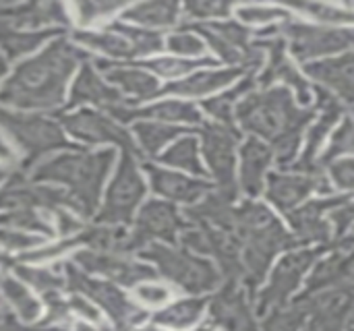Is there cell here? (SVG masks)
I'll list each match as a JSON object with an SVG mask.
<instances>
[{
  "label": "cell",
  "instance_id": "cell-1",
  "mask_svg": "<svg viewBox=\"0 0 354 331\" xmlns=\"http://www.w3.org/2000/svg\"><path fill=\"white\" fill-rule=\"evenodd\" d=\"M87 60V52L77 44L66 37H54L41 52L17 62L15 70L0 87V102L19 112L58 110L66 102L68 79L75 68Z\"/></svg>",
  "mask_w": 354,
  "mask_h": 331
},
{
  "label": "cell",
  "instance_id": "cell-2",
  "mask_svg": "<svg viewBox=\"0 0 354 331\" xmlns=\"http://www.w3.org/2000/svg\"><path fill=\"white\" fill-rule=\"evenodd\" d=\"M114 162H116L114 149L77 151L75 147L39 162L29 172V178L37 182L64 187V191L75 201L77 216L91 218L97 214L102 187Z\"/></svg>",
  "mask_w": 354,
  "mask_h": 331
},
{
  "label": "cell",
  "instance_id": "cell-3",
  "mask_svg": "<svg viewBox=\"0 0 354 331\" xmlns=\"http://www.w3.org/2000/svg\"><path fill=\"white\" fill-rule=\"evenodd\" d=\"M234 114L245 131L274 143L282 153H292L299 133L311 116L295 104L292 93L284 87L245 95Z\"/></svg>",
  "mask_w": 354,
  "mask_h": 331
},
{
  "label": "cell",
  "instance_id": "cell-4",
  "mask_svg": "<svg viewBox=\"0 0 354 331\" xmlns=\"http://www.w3.org/2000/svg\"><path fill=\"white\" fill-rule=\"evenodd\" d=\"M0 131L10 143L17 170L29 174L46 155L56 149H75L58 120L44 114H29L0 108Z\"/></svg>",
  "mask_w": 354,
  "mask_h": 331
},
{
  "label": "cell",
  "instance_id": "cell-5",
  "mask_svg": "<svg viewBox=\"0 0 354 331\" xmlns=\"http://www.w3.org/2000/svg\"><path fill=\"white\" fill-rule=\"evenodd\" d=\"M60 269L66 282V290L89 299L97 309H102L110 317L114 331H133L147 319V311L133 303L116 284L85 274L73 261L62 263Z\"/></svg>",
  "mask_w": 354,
  "mask_h": 331
},
{
  "label": "cell",
  "instance_id": "cell-6",
  "mask_svg": "<svg viewBox=\"0 0 354 331\" xmlns=\"http://www.w3.org/2000/svg\"><path fill=\"white\" fill-rule=\"evenodd\" d=\"M139 257L149 263L158 274H162L168 282L187 292L201 294L218 284V274L212 263L195 257L187 249H174L172 245L151 243L139 253Z\"/></svg>",
  "mask_w": 354,
  "mask_h": 331
},
{
  "label": "cell",
  "instance_id": "cell-7",
  "mask_svg": "<svg viewBox=\"0 0 354 331\" xmlns=\"http://www.w3.org/2000/svg\"><path fill=\"white\" fill-rule=\"evenodd\" d=\"M147 193V182L137 166V155L122 153L116 166V174L106 191L104 203L95 214L97 224L127 228L133 222L135 209L141 205Z\"/></svg>",
  "mask_w": 354,
  "mask_h": 331
},
{
  "label": "cell",
  "instance_id": "cell-8",
  "mask_svg": "<svg viewBox=\"0 0 354 331\" xmlns=\"http://www.w3.org/2000/svg\"><path fill=\"white\" fill-rule=\"evenodd\" d=\"M0 209H37L46 214L56 209L75 211V201L64 189L31 180L29 174L8 168V176L0 189Z\"/></svg>",
  "mask_w": 354,
  "mask_h": 331
},
{
  "label": "cell",
  "instance_id": "cell-9",
  "mask_svg": "<svg viewBox=\"0 0 354 331\" xmlns=\"http://www.w3.org/2000/svg\"><path fill=\"white\" fill-rule=\"evenodd\" d=\"M58 122L71 137L85 145H116L122 149V153H133L141 158V151L133 143V135L122 129L120 122L100 110L79 108L60 112Z\"/></svg>",
  "mask_w": 354,
  "mask_h": 331
},
{
  "label": "cell",
  "instance_id": "cell-10",
  "mask_svg": "<svg viewBox=\"0 0 354 331\" xmlns=\"http://www.w3.org/2000/svg\"><path fill=\"white\" fill-rule=\"evenodd\" d=\"M183 226L185 222L170 201H147L139 209L133 230L129 232V255H139L151 243L172 245Z\"/></svg>",
  "mask_w": 354,
  "mask_h": 331
},
{
  "label": "cell",
  "instance_id": "cell-11",
  "mask_svg": "<svg viewBox=\"0 0 354 331\" xmlns=\"http://www.w3.org/2000/svg\"><path fill=\"white\" fill-rule=\"evenodd\" d=\"M73 263L81 267L85 274L108 280L116 286H131L145 280H153L156 269L139 259H133L131 255H118V253H106V251H93V249H81L75 253Z\"/></svg>",
  "mask_w": 354,
  "mask_h": 331
},
{
  "label": "cell",
  "instance_id": "cell-12",
  "mask_svg": "<svg viewBox=\"0 0 354 331\" xmlns=\"http://www.w3.org/2000/svg\"><path fill=\"white\" fill-rule=\"evenodd\" d=\"M85 104L95 106L100 112H104V114H108L112 118L120 110H124L127 106H135L120 91H116L110 83H106L100 77L97 68L89 60L81 66V70H79L73 87H71L68 102H66V110H75V108L85 106Z\"/></svg>",
  "mask_w": 354,
  "mask_h": 331
},
{
  "label": "cell",
  "instance_id": "cell-13",
  "mask_svg": "<svg viewBox=\"0 0 354 331\" xmlns=\"http://www.w3.org/2000/svg\"><path fill=\"white\" fill-rule=\"evenodd\" d=\"M236 133L218 122H207L201 126V149L205 162L209 166L212 176L226 191L234 189V172H236Z\"/></svg>",
  "mask_w": 354,
  "mask_h": 331
},
{
  "label": "cell",
  "instance_id": "cell-14",
  "mask_svg": "<svg viewBox=\"0 0 354 331\" xmlns=\"http://www.w3.org/2000/svg\"><path fill=\"white\" fill-rule=\"evenodd\" d=\"M288 35L292 54L301 60H313L319 56L354 50V29L292 25Z\"/></svg>",
  "mask_w": 354,
  "mask_h": 331
},
{
  "label": "cell",
  "instance_id": "cell-15",
  "mask_svg": "<svg viewBox=\"0 0 354 331\" xmlns=\"http://www.w3.org/2000/svg\"><path fill=\"white\" fill-rule=\"evenodd\" d=\"M0 12L15 31H41L52 27H66L71 23L68 10L60 2H0Z\"/></svg>",
  "mask_w": 354,
  "mask_h": 331
},
{
  "label": "cell",
  "instance_id": "cell-16",
  "mask_svg": "<svg viewBox=\"0 0 354 331\" xmlns=\"http://www.w3.org/2000/svg\"><path fill=\"white\" fill-rule=\"evenodd\" d=\"M95 68L104 73L106 81L120 91L124 97H131L135 102L153 100L158 93H162L158 77L147 73L141 64H127V62H112V60H97Z\"/></svg>",
  "mask_w": 354,
  "mask_h": 331
},
{
  "label": "cell",
  "instance_id": "cell-17",
  "mask_svg": "<svg viewBox=\"0 0 354 331\" xmlns=\"http://www.w3.org/2000/svg\"><path fill=\"white\" fill-rule=\"evenodd\" d=\"M241 77H243V68H239V66L203 68V70L191 73L185 79L164 85L162 93H170V95H178V97H209V95L230 87Z\"/></svg>",
  "mask_w": 354,
  "mask_h": 331
},
{
  "label": "cell",
  "instance_id": "cell-18",
  "mask_svg": "<svg viewBox=\"0 0 354 331\" xmlns=\"http://www.w3.org/2000/svg\"><path fill=\"white\" fill-rule=\"evenodd\" d=\"M145 172L149 176L151 191L156 195L164 197V201L168 199L174 203H195L209 191L207 182H203L199 178L185 176V174L168 170V168L145 164Z\"/></svg>",
  "mask_w": 354,
  "mask_h": 331
},
{
  "label": "cell",
  "instance_id": "cell-19",
  "mask_svg": "<svg viewBox=\"0 0 354 331\" xmlns=\"http://www.w3.org/2000/svg\"><path fill=\"white\" fill-rule=\"evenodd\" d=\"M137 118H147V120H156V122H164V124H172V126L201 124L199 108L185 100H162V102L149 104L145 108L127 106L124 110H120L114 116L116 122H133Z\"/></svg>",
  "mask_w": 354,
  "mask_h": 331
},
{
  "label": "cell",
  "instance_id": "cell-20",
  "mask_svg": "<svg viewBox=\"0 0 354 331\" xmlns=\"http://www.w3.org/2000/svg\"><path fill=\"white\" fill-rule=\"evenodd\" d=\"M71 41L87 50L100 52L104 60L122 62L129 58H137L129 39L114 27V23L104 29H77L71 33Z\"/></svg>",
  "mask_w": 354,
  "mask_h": 331
},
{
  "label": "cell",
  "instance_id": "cell-21",
  "mask_svg": "<svg viewBox=\"0 0 354 331\" xmlns=\"http://www.w3.org/2000/svg\"><path fill=\"white\" fill-rule=\"evenodd\" d=\"M307 75L315 81H322L340 97L354 102V52H346L338 58H328L322 62H309Z\"/></svg>",
  "mask_w": 354,
  "mask_h": 331
},
{
  "label": "cell",
  "instance_id": "cell-22",
  "mask_svg": "<svg viewBox=\"0 0 354 331\" xmlns=\"http://www.w3.org/2000/svg\"><path fill=\"white\" fill-rule=\"evenodd\" d=\"M183 12V6L178 2L172 0H147V2H137L131 4L122 10L120 21L135 25V27H143V29H166L178 23Z\"/></svg>",
  "mask_w": 354,
  "mask_h": 331
},
{
  "label": "cell",
  "instance_id": "cell-23",
  "mask_svg": "<svg viewBox=\"0 0 354 331\" xmlns=\"http://www.w3.org/2000/svg\"><path fill=\"white\" fill-rule=\"evenodd\" d=\"M4 269H12V276L19 278L25 286H29L31 290L44 294L50 292H62L66 288L62 269L56 267H46V265H29V263H19L15 257L10 255H2L0 257Z\"/></svg>",
  "mask_w": 354,
  "mask_h": 331
},
{
  "label": "cell",
  "instance_id": "cell-24",
  "mask_svg": "<svg viewBox=\"0 0 354 331\" xmlns=\"http://www.w3.org/2000/svg\"><path fill=\"white\" fill-rule=\"evenodd\" d=\"M272 149L259 139H247L241 147V182L251 195L259 193L268 166L272 164Z\"/></svg>",
  "mask_w": 354,
  "mask_h": 331
},
{
  "label": "cell",
  "instance_id": "cell-25",
  "mask_svg": "<svg viewBox=\"0 0 354 331\" xmlns=\"http://www.w3.org/2000/svg\"><path fill=\"white\" fill-rule=\"evenodd\" d=\"M0 292L2 301L6 303V309L21 321L33 323L41 315V303L39 299L31 292L29 286H25L19 278L15 276H2L0 280Z\"/></svg>",
  "mask_w": 354,
  "mask_h": 331
},
{
  "label": "cell",
  "instance_id": "cell-26",
  "mask_svg": "<svg viewBox=\"0 0 354 331\" xmlns=\"http://www.w3.org/2000/svg\"><path fill=\"white\" fill-rule=\"evenodd\" d=\"M205 311L203 299H183L176 303L166 305L153 315V323L162 325L164 330L185 331L199 323Z\"/></svg>",
  "mask_w": 354,
  "mask_h": 331
},
{
  "label": "cell",
  "instance_id": "cell-27",
  "mask_svg": "<svg viewBox=\"0 0 354 331\" xmlns=\"http://www.w3.org/2000/svg\"><path fill=\"white\" fill-rule=\"evenodd\" d=\"M183 133L180 126H172V124H164V122H156V120H139L133 124V135L141 145V155H158L168 143H172L174 139H178Z\"/></svg>",
  "mask_w": 354,
  "mask_h": 331
},
{
  "label": "cell",
  "instance_id": "cell-28",
  "mask_svg": "<svg viewBox=\"0 0 354 331\" xmlns=\"http://www.w3.org/2000/svg\"><path fill=\"white\" fill-rule=\"evenodd\" d=\"M160 162L164 166H172V168H178V170L195 174V176L205 174V168L201 166V160H199V141L189 135H183L180 139H176L160 155Z\"/></svg>",
  "mask_w": 354,
  "mask_h": 331
},
{
  "label": "cell",
  "instance_id": "cell-29",
  "mask_svg": "<svg viewBox=\"0 0 354 331\" xmlns=\"http://www.w3.org/2000/svg\"><path fill=\"white\" fill-rule=\"evenodd\" d=\"M0 228L21 230L37 236H54V224L52 218L46 216V211L37 209H2L0 211Z\"/></svg>",
  "mask_w": 354,
  "mask_h": 331
},
{
  "label": "cell",
  "instance_id": "cell-30",
  "mask_svg": "<svg viewBox=\"0 0 354 331\" xmlns=\"http://www.w3.org/2000/svg\"><path fill=\"white\" fill-rule=\"evenodd\" d=\"M60 31L56 29H41V31H10L2 46H0V56L4 58V62H12L19 60L23 56H27L29 52L37 50L39 46H44L50 37L58 35Z\"/></svg>",
  "mask_w": 354,
  "mask_h": 331
},
{
  "label": "cell",
  "instance_id": "cell-31",
  "mask_svg": "<svg viewBox=\"0 0 354 331\" xmlns=\"http://www.w3.org/2000/svg\"><path fill=\"white\" fill-rule=\"evenodd\" d=\"M214 60L209 58H199V60H187V58H178V56H160V58H149L145 62H141V66L151 73L153 77H162L172 81L185 79L191 73H195L197 66H212Z\"/></svg>",
  "mask_w": 354,
  "mask_h": 331
},
{
  "label": "cell",
  "instance_id": "cell-32",
  "mask_svg": "<svg viewBox=\"0 0 354 331\" xmlns=\"http://www.w3.org/2000/svg\"><path fill=\"white\" fill-rule=\"evenodd\" d=\"M311 189V180L303 178V176H284V174H274L270 178V199L282 207H295L299 201H303L307 197Z\"/></svg>",
  "mask_w": 354,
  "mask_h": 331
},
{
  "label": "cell",
  "instance_id": "cell-33",
  "mask_svg": "<svg viewBox=\"0 0 354 331\" xmlns=\"http://www.w3.org/2000/svg\"><path fill=\"white\" fill-rule=\"evenodd\" d=\"M249 89H251V81L236 83L234 87L226 89L224 93L205 100V102H203V110L214 118V122L230 126L232 116H234V110H236L239 102L247 95Z\"/></svg>",
  "mask_w": 354,
  "mask_h": 331
},
{
  "label": "cell",
  "instance_id": "cell-34",
  "mask_svg": "<svg viewBox=\"0 0 354 331\" xmlns=\"http://www.w3.org/2000/svg\"><path fill=\"white\" fill-rule=\"evenodd\" d=\"M124 8H127V4L118 2V0H81V2L73 4L75 19L81 27L102 25L110 17H116L118 12H122Z\"/></svg>",
  "mask_w": 354,
  "mask_h": 331
},
{
  "label": "cell",
  "instance_id": "cell-35",
  "mask_svg": "<svg viewBox=\"0 0 354 331\" xmlns=\"http://www.w3.org/2000/svg\"><path fill=\"white\" fill-rule=\"evenodd\" d=\"M114 27L129 39L135 56H151V54L160 52L166 46V39L162 37L160 31L135 27V25H129V23H122V21H116Z\"/></svg>",
  "mask_w": 354,
  "mask_h": 331
},
{
  "label": "cell",
  "instance_id": "cell-36",
  "mask_svg": "<svg viewBox=\"0 0 354 331\" xmlns=\"http://www.w3.org/2000/svg\"><path fill=\"white\" fill-rule=\"evenodd\" d=\"M166 48L178 58L197 60L199 56L205 54L207 44L203 41L201 35L195 33V29H178L166 37Z\"/></svg>",
  "mask_w": 354,
  "mask_h": 331
},
{
  "label": "cell",
  "instance_id": "cell-37",
  "mask_svg": "<svg viewBox=\"0 0 354 331\" xmlns=\"http://www.w3.org/2000/svg\"><path fill=\"white\" fill-rule=\"evenodd\" d=\"M236 17L241 23H247V25H270V23H276L280 19H288L290 12L282 6H270V4H243V6H236Z\"/></svg>",
  "mask_w": 354,
  "mask_h": 331
},
{
  "label": "cell",
  "instance_id": "cell-38",
  "mask_svg": "<svg viewBox=\"0 0 354 331\" xmlns=\"http://www.w3.org/2000/svg\"><path fill=\"white\" fill-rule=\"evenodd\" d=\"M133 292H135V301L149 309H162L172 299V288L168 284H162L156 280H145V282L137 284L133 288Z\"/></svg>",
  "mask_w": 354,
  "mask_h": 331
},
{
  "label": "cell",
  "instance_id": "cell-39",
  "mask_svg": "<svg viewBox=\"0 0 354 331\" xmlns=\"http://www.w3.org/2000/svg\"><path fill=\"white\" fill-rule=\"evenodd\" d=\"M44 305H46V315L39 323L44 325H50V328H64L71 323L73 315H71V309H68V299L62 294V292H50V294H44Z\"/></svg>",
  "mask_w": 354,
  "mask_h": 331
},
{
  "label": "cell",
  "instance_id": "cell-40",
  "mask_svg": "<svg viewBox=\"0 0 354 331\" xmlns=\"http://www.w3.org/2000/svg\"><path fill=\"white\" fill-rule=\"evenodd\" d=\"M39 245H44V236L21 232V230H10V228H0V247L6 251V255L19 257Z\"/></svg>",
  "mask_w": 354,
  "mask_h": 331
},
{
  "label": "cell",
  "instance_id": "cell-41",
  "mask_svg": "<svg viewBox=\"0 0 354 331\" xmlns=\"http://www.w3.org/2000/svg\"><path fill=\"white\" fill-rule=\"evenodd\" d=\"M207 27L226 44H230L232 48L241 50V52H251L249 48V29L243 27L236 21H216V23H207Z\"/></svg>",
  "mask_w": 354,
  "mask_h": 331
},
{
  "label": "cell",
  "instance_id": "cell-42",
  "mask_svg": "<svg viewBox=\"0 0 354 331\" xmlns=\"http://www.w3.org/2000/svg\"><path fill=\"white\" fill-rule=\"evenodd\" d=\"M338 108L334 104H330V108L322 114V118L311 126V131L307 133V149H305V155H313L322 145H324V139L328 135V131L336 124L338 120Z\"/></svg>",
  "mask_w": 354,
  "mask_h": 331
},
{
  "label": "cell",
  "instance_id": "cell-43",
  "mask_svg": "<svg viewBox=\"0 0 354 331\" xmlns=\"http://www.w3.org/2000/svg\"><path fill=\"white\" fill-rule=\"evenodd\" d=\"M183 12L189 19L201 21V19H224L230 12V4L218 2V0H191L183 6Z\"/></svg>",
  "mask_w": 354,
  "mask_h": 331
},
{
  "label": "cell",
  "instance_id": "cell-44",
  "mask_svg": "<svg viewBox=\"0 0 354 331\" xmlns=\"http://www.w3.org/2000/svg\"><path fill=\"white\" fill-rule=\"evenodd\" d=\"M301 10L313 15L317 21H324V23H330L332 25H344V23H354V12L353 10H346V8H338V6H332V4H303Z\"/></svg>",
  "mask_w": 354,
  "mask_h": 331
},
{
  "label": "cell",
  "instance_id": "cell-45",
  "mask_svg": "<svg viewBox=\"0 0 354 331\" xmlns=\"http://www.w3.org/2000/svg\"><path fill=\"white\" fill-rule=\"evenodd\" d=\"M344 153H354V122L351 118H346L340 124V129L334 133V139L328 145L326 158L334 160V158L344 155Z\"/></svg>",
  "mask_w": 354,
  "mask_h": 331
},
{
  "label": "cell",
  "instance_id": "cell-46",
  "mask_svg": "<svg viewBox=\"0 0 354 331\" xmlns=\"http://www.w3.org/2000/svg\"><path fill=\"white\" fill-rule=\"evenodd\" d=\"M50 218H52L56 234H60L62 238L77 236L85 228V222L75 211H71V209H56V211H52Z\"/></svg>",
  "mask_w": 354,
  "mask_h": 331
},
{
  "label": "cell",
  "instance_id": "cell-47",
  "mask_svg": "<svg viewBox=\"0 0 354 331\" xmlns=\"http://www.w3.org/2000/svg\"><path fill=\"white\" fill-rule=\"evenodd\" d=\"M68 309H71V315L73 317H79L85 323L100 325V309L89 299L71 292V296H68Z\"/></svg>",
  "mask_w": 354,
  "mask_h": 331
},
{
  "label": "cell",
  "instance_id": "cell-48",
  "mask_svg": "<svg viewBox=\"0 0 354 331\" xmlns=\"http://www.w3.org/2000/svg\"><path fill=\"white\" fill-rule=\"evenodd\" d=\"M0 331H66L64 328H50V325H44V323H37V325H31V323H25L21 319H17L4 305V309L0 311Z\"/></svg>",
  "mask_w": 354,
  "mask_h": 331
},
{
  "label": "cell",
  "instance_id": "cell-49",
  "mask_svg": "<svg viewBox=\"0 0 354 331\" xmlns=\"http://www.w3.org/2000/svg\"><path fill=\"white\" fill-rule=\"evenodd\" d=\"M332 176H334V180L338 182V187L354 189V158H351V160H342V162H336V164L332 166Z\"/></svg>",
  "mask_w": 354,
  "mask_h": 331
},
{
  "label": "cell",
  "instance_id": "cell-50",
  "mask_svg": "<svg viewBox=\"0 0 354 331\" xmlns=\"http://www.w3.org/2000/svg\"><path fill=\"white\" fill-rule=\"evenodd\" d=\"M71 331H114V328H108V325H93V323H85V321H79L73 325Z\"/></svg>",
  "mask_w": 354,
  "mask_h": 331
},
{
  "label": "cell",
  "instance_id": "cell-51",
  "mask_svg": "<svg viewBox=\"0 0 354 331\" xmlns=\"http://www.w3.org/2000/svg\"><path fill=\"white\" fill-rule=\"evenodd\" d=\"M0 164H6L8 168L15 166V153H12V149H8L4 143H0Z\"/></svg>",
  "mask_w": 354,
  "mask_h": 331
},
{
  "label": "cell",
  "instance_id": "cell-52",
  "mask_svg": "<svg viewBox=\"0 0 354 331\" xmlns=\"http://www.w3.org/2000/svg\"><path fill=\"white\" fill-rule=\"evenodd\" d=\"M10 31H15V29H10V25L6 23V19H4V17H2V12H0V46H2L4 37H6Z\"/></svg>",
  "mask_w": 354,
  "mask_h": 331
},
{
  "label": "cell",
  "instance_id": "cell-53",
  "mask_svg": "<svg viewBox=\"0 0 354 331\" xmlns=\"http://www.w3.org/2000/svg\"><path fill=\"white\" fill-rule=\"evenodd\" d=\"M133 331H168L164 330L162 325H158V323H151V325H139V328H135Z\"/></svg>",
  "mask_w": 354,
  "mask_h": 331
},
{
  "label": "cell",
  "instance_id": "cell-54",
  "mask_svg": "<svg viewBox=\"0 0 354 331\" xmlns=\"http://www.w3.org/2000/svg\"><path fill=\"white\" fill-rule=\"evenodd\" d=\"M6 176H8V170L0 168V189H2V185H4V180H6Z\"/></svg>",
  "mask_w": 354,
  "mask_h": 331
},
{
  "label": "cell",
  "instance_id": "cell-55",
  "mask_svg": "<svg viewBox=\"0 0 354 331\" xmlns=\"http://www.w3.org/2000/svg\"><path fill=\"white\" fill-rule=\"evenodd\" d=\"M4 73H6V62H4V58L0 56V77H2ZM0 143H2V141H0Z\"/></svg>",
  "mask_w": 354,
  "mask_h": 331
},
{
  "label": "cell",
  "instance_id": "cell-56",
  "mask_svg": "<svg viewBox=\"0 0 354 331\" xmlns=\"http://www.w3.org/2000/svg\"><path fill=\"white\" fill-rule=\"evenodd\" d=\"M4 309V301H2V292H0V311Z\"/></svg>",
  "mask_w": 354,
  "mask_h": 331
},
{
  "label": "cell",
  "instance_id": "cell-57",
  "mask_svg": "<svg viewBox=\"0 0 354 331\" xmlns=\"http://www.w3.org/2000/svg\"><path fill=\"white\" fill-rule=\"evenodd\" d=\"M2 269H4V265H2V261H0V280H2Z\"/></svg>",
  "mask_w": 354,
  "mask_h": 331
},
{
  "label": "cell",
  "instance_id": "cell-58",
  "mask_svg": "<svg viewBox=\"0 0 354 331\" xmlns=\"http://www.w3.org/2000/svg\"><path fill=\"white\" fill-rule=\"evenodd\" d=\"M193 331H209L207 328H199V330H193Z\"/></svg>",
  "mask_w": 354,
  "mask_h": 331
}]
</instances>
